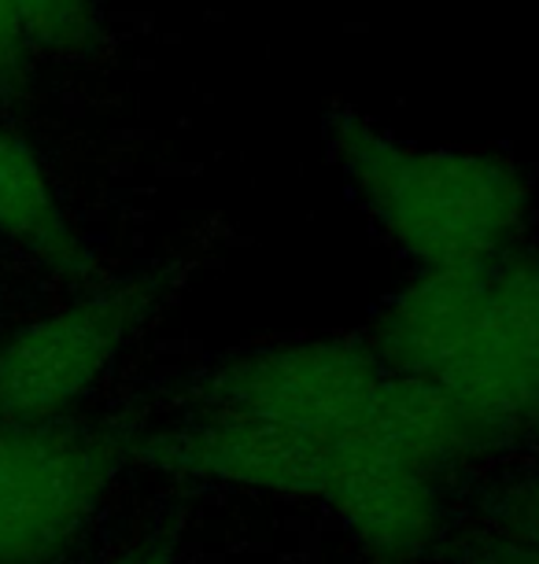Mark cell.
<instances>
[{"label":"cell","mask_w":539,"mask_h":564,"mask_svg":"<svg viewBox=\"0 0 539 564\" xmlns=\"http://www.w3.org/2000/svg\"><path fill=\"white\" fill-rule=\"evenodd\" d=\"M470 424L355 339H292L211 366L152 462L174 476L322 506L366 553L410 564L436 550Z\"/></svg>","instance_id":"1"},{"label":"cell","mask_w":539,"mask_h":564,"mask_svg":"<svg viewBox=\"0 0 539 564\" xmlns=\"http://www.w3.org/2000/svg\"><path fill=\"white\" fill-rule=\"evenodd\" d=\"M0 237L52 273L86 276L89 248L63 210L37 148L12 126H0Z\"/></svg>","instance_id":"6"},{"label":"cell","mask_w":539,"mask_h":564,"mask_svg":"<svg viewBox=\"0 0 539 564\" xmlns=\"http://www.w3.org/2000/svg\"><path fill=\"white\" fill-rule=\"evenodd\" d=\"M119 473L104 432L67 421L0 424V564H41L97 513Z\"/></svg>","instance_id":"4"},{"label":"cell","mask_w":539,"mask_h":564,"mask_svg":"<svg viewBox=\"0 0 539 564\" xmlns=\"http://www.w3.org/2000/svg\"><path fill=\"white\" fill-rule=\"evenodd\" d=\"M363 344L448 402L481 446L539 435V243L414 273Z\"/></svg>","instance_id":"2"},{"label":"cell","mask_w":539,"mask_h":564,"mask_svg":"<svg viewBox=\"0 0 539 564\" xmlns=\"http://www.w3.org/2000/svg\"><path fill=\"white\" fill-rule=\"evenodd\" d=\"M488 561L539 564V487L510 495L488 535Z\"/></svg>","instance_id":"8"},{"label":"cell","mask_w":539,"mask_h":564,"mask_svg":"<svg viewBox=\"0 0 539 564\" xmlns=\"http://www.w3.org/2000/svg\"><path fill=\"white\" fill-rule=\"evenodd\" d=\"M122 564H166V561L163 557H152V553H137V557L122 561Z\"/></svg>","instance_id":"9"},{"label":"cell","mask_w":539,"mask_h":564,"mask_svg":"<svg viewBox=\"0 0 539 564\" xmlns=\"http://www.w3.org/2000/svg\"><path fill=\"white\" fill-rule=\"evenodd\" d=\"M100 37L93 0H0V85L30 59L82 56Z\"/></svg>","instance_id":"7"},{"label":"cell","mask_w":539,"mask_h":564,"mask_svg":"<svg viewBox=\"0 0 539 564\" xmlns=\"http://www.w3.org/2000/svg\"><path fill=\"white\" fill-rule=\"evenodd\" d=\"M152 306V281H122L19 328L0 347V424L60 421L111 369Z\"/></svg>","instance_id":"5"},{"label":"cell","mask_w":539,"mask_h":564,"mask_svg":"<svg viewBox=\"0 0 539 564\" xmlns=\"http://www.w3.org/2000/svg\"><path fill=\"white\" fill-rule=\"evenodd\" d=\"M325 144L347 193L414 273L462 270L528 240L536 188L488 148L418 144L355 108H333Z\"/></svg>","instance_id":"3"}]
</instances>
